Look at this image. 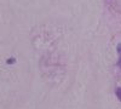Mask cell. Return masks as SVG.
Here are the masks:
<instances>
[{
  "mask_svg": "<svg viewBox=\"0 0 121 109\" xmlns=\"http://www.w3.org/2000/svg\"><path fill=\"white\" fill-rule=\"evenodd\" d=\"M117 51H119V52H121V44L117 46Z\"/></svg>",
  "mask_w": 121,
  "mask_h": 109,
  "instance_id": "3",
  "label": "cell"
},
{
  "mask_svg": "<svg viewBox=\"0 0 121 109\" xmlns=\"http://www.w3.org/2000/svg\"><path fill=\"white\" fill-rule=\"evenodd\" d=\"M117 64H119V65L121 67V56H120V59H119V63H117Z\"/></svg>",
  "mask_w": 121,
  "mask_h": 109,
  "instance_id": "4",
  "label": "cell"
},
{
  "mask_svg": "<svg viewBox=\"0 0 121 109\" xmlns=\"http://www.w3.org/2000/svg\"><path fill=\"white\" fill-rule=\"evenodd\" d=\"M116 96H117V98H119V100L121 101V87L116 90Z\"/></svg>",
  "mask_w": 121,
  "mask_h": 109,
  "instance_id": "1",
  "label": "cell"
},
{
  "mask_svg": "<svg viewBox=\"0 0 121 109\" xmlns=\"http://www.w3.org/2000/svg\"><path fill=\"white\" fill-rule=\"evenodd\" d=\"M15 62V58H10V59H7V63L9 64H11V63H13Z\"/></svg>",
  "mask_w": 121,
  "mask_h": 109,
  "instance_id": "2",
  "label": "cell"
}]
</instances>
